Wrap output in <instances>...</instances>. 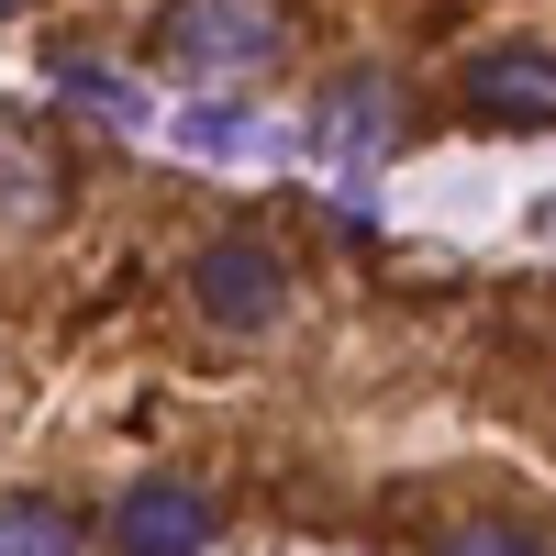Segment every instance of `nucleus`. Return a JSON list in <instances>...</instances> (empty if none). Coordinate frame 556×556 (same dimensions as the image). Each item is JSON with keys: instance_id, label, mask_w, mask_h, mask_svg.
<instances>
[{"instance_id": "423d86ee", "label": "nucleus", "mask_w": 556, "mask_h": 556, "mask_svg": "<svg viewBox=\"0 0 556 556\" xmlns=\"http://www.w3.org/2000/svg\"><path fill=\"white\" fill-rule=\"evenodd\" d=\"M56 201H67L56 146H45L23 112H0V223H12V235H34V223H56Z\"/></svg>"}, {"instance_id": "7ed1b4c3", "label": "nucleus", "mask_w": 556, "mask_h": 556, "mask_svg": "<svg viewBox=\"0 0 556 556\" xmlns=\"http://www.w3.org/2000/svg\"><path fill=\"white\" fill-rule=\"evenodd\" d=\"M212 534H223V501L178 468L123 479V501H112V556H201Z\"/></svg>"}, {"instance_id": "6e6552de", "label": "nucleus", "mask_w": 556, "mask_h": 556, "mask_svg": "<svg viewBox=\"0 0 556 556\" xmlns=\"http://www.w3.org/2000/svg\"><path fill=\"white\" fill-rule=\"evenodd\" d=\"M56 101L89 112V123H112V134H146V123H156V101H146L123 67H56Z\"/></svg>"}, {"instance_id": "9b49d317", "label": "nucleus", "mask_w": 556, "mask_h": 556, "mask_svg": "<svg viewBox=\"0 0 556 556\" xmlns=\"http://www.w3.org/2000/svg\"><path fill=\"white\" fill-rule=\"evenodd\" d=\"M12 12H34V0H0V23H12Z\"/></svg>"}, {"instance_id": "9d476101", "label": "nucleus", "mask_w": 556, "mask_h": 556, "mask_svg": "<svg viewBox=\"0 0 556 556\" xmlns=\"http://www.w3.org/2000/svg\"><path fill=\"white\" fill-rule=\"evenodd\" d=\"M434 556H556V545L545 534H513V523H456Z\"/></svg>"}, {"instance_id": "1a4fd4ad", "label": "nucleus", "mask_w": 556, "mask_h": 556, "mask_svg": "<svg viewBox=\"0 0 556 556\" xmlns=\"http://www.w3.org/2000/svg\"><path fill=\"white\" fill-rule=\"evenodd\" d=\"M167 134H178L190 156H212V167H235V156H267V123H256L245 101H190Z\"/></svg>"}, {"instance_id": "39448f33", "label": "nucleus", "mask_w": 556, "mask_h": 556, "mask_svg": "<svg viewBox=\"0 0 556 556\" xmlns=\"http://www.w3.org/2000/svg\"><path fill=\"white\" fill-rule=\"evenodd\" d=\"M401 101H390V67H334V78H323V101H312V156H334L345 178H367V167H379L390 156V123Z\"/></svg>"}, {"instance_id": "f257e3e1", "label": "nucleus", "mask_w": 556, "mask_h": 556, "mask_svg": "<svg viewBox=\"0 0 556 556\" xmlns=\"http://www.w3.org/2000/svg\"><path fill=\"white\" fill-rule=\"evenodd\" d=\"M290 23L278 0H167L156 12V56L190 78V89H235V78H267Z\"/></svg>"}, {"instance_id": "0eeeda50", "label": "nucleus", "mask_w": 556, "mask_h": 556, "mask_svg": "<svg viewBox=\"0 0 556 556\" xmlns=\"http://www.w3.org/2000/svg\"><path fill=\"white\" fill-rule=\"evenodd\" d=\"M0 556H89V523L45 490H12L0 501Z\"/></svg>"}, {"instance_id": "f03ea898", "label": "nucleus", "mask_w": 556, "mask_h": 556, "mask_svg": "<svg viewBox=\"0 0 556 556\" xmlns=\"http://www.w3.org/2000/svg\"><path fill=\"white\" fill-rule=\"evenodd\" d=\"M190 312L212 334H278L290 323V256L267 235H212L190 256Z\"/></svg>"}, {"instance_id": "20e7f679", "label": "nucleus", "mask_w": 556, "mask_h": 556, "mask_svg": "<svg viewBox=\"0 0 556 556\" xmlns=\"http://www.w3.org/2000/svg\"><path fill=\"white\" fill-rule=\"evenodd\" d=\"M456 101L490 134H545L556 123V45H479L456 67Z\"/></svg>"}]
</instances>
